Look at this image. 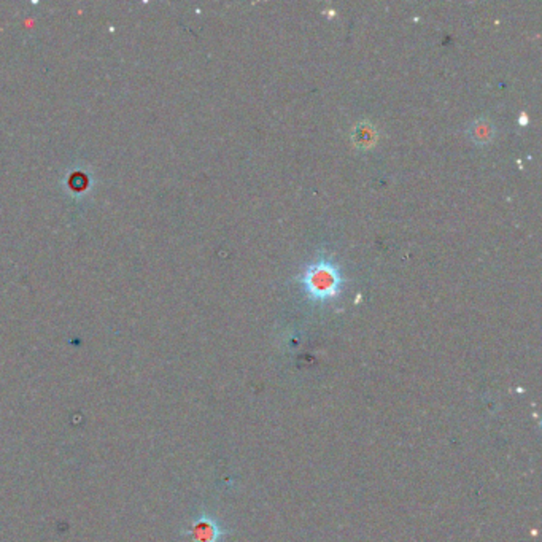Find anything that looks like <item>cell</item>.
Returning <instances> with one entry per match:
<instances>
[{
  "label": "cell",
  "instance_id": "1",
  "mask_svg": "<svg viewBox=\"0 0 542 542\" xmlns=\"http://www.w3.org/2000/svg\"><path fill=\"white\" fill-rule=\"evenodd\" d=\"M302 285L310 300L323 302L338 298L342 291L344 277L340 269L331 260L321 258L306 269L302 275Z\"/></svg>",
  "mask_w": 542,
  "mask_h": 542
},
{
  "label": "cell",
  "instance_id": "2",
  "mask_svg": "<svg viewBox=\"0 0 542 542\" xmlns=\"http://www.w3.org/2000/svg\"><path fill=\"white\" fill-rule=\"evenodd\" d=\"M185 535L192 536V542H220L226 535L217 518L202 514L199 516L190 529L183 531Z\"/></svg>",
  "mask_w": 542,
  "mask_h": 542
},
{
  "label": "cell",
  "instance_id": "3",
  "mask_svg": "<svg viewBox=\"0 0 542 542\" xmlns=\"http://www.w3.org/2000/svg\"><path fill=\"white\" fill-rule=\"evenodd\" d=\"M471 137L472 141L478 142V143L490 142L493 139V126L490 123L478 122L476 126L472 128Z\"/></svg>",
  "mask_w": 542,
  "mask_h": 542
}]
</instances>
